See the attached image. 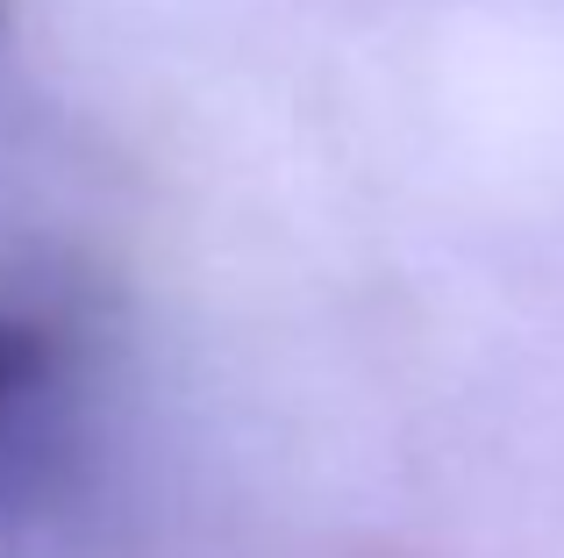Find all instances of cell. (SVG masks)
Here are the masks:
<instances>
[{
    "label": "cell",
    "instance_id": "6da1fadb",
    "mask_svg": "<svg viewBox=\"0 0 564 558\" xmlns=\"http://www.w3.org/2000/svg\"><path fill=\"white\" fill-rule=\"evenodd\" d=\"M86 365V322L72 301L0 287V494L29 480Z\"/></svg>",
    "mask_w": 564,
    "mask_h": 558
}]
</instances>
